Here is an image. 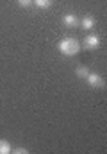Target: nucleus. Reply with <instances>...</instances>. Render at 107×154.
<instances>
[{"instance_id":"7ed1b4c3","label":"nucleus","mask_w":107,"mask_h":154,"mask_svg":"<svg viewBox=\"0 0 107 154\" xmlns=\"http://www.w3.org/2000/svg\"><path fill=\"white\" fill-rule=\"evenodd\" d=\"M98 47H100V38H98L97 34H89V36L84 38V48L95 50V48H98Z\"/></svg>"},{"instance_id":"9d476101","label":"nucleus","mask_w":107,"mask_h":154,"mask_svg":"<svg viewBox=\"0 0 107 154\" xmlns=\"http://www.w3.org/2000/svg\"><path fill=\"white\" fill-rule=\"evenodd\" d=\"M14 152H16V154H27L29 151H27V149H23V147H16V149H14Z\"/></svg>"},{"instance_id":"1a4fd4ad","label":"nucleus","mask_w":107,"mask_h":154,"mask_svg":"<svg viewBox=\"0 0 107 154\" xmlns=\"http://www.w3.org/2000/svg\"><path fill=\"white\" fill-rule=\"evenodd\" d=\"M18 4L22 7H29V5H32V0H18Z\"/></svg>"},{"instance_id":"20e7f679","label":"nucleus","mask_w":107,"mask_h":154,"mask_svg":"<svg viewBox=\"0 0 107 154\" xmlns=\"http://www.w3.org/2000/svg\"><path fill=\"white\" fill-rule=\"evenodd\" d=\"M80 25H82V29L89 31V29L95 27V18H93V16H84V18L80 20Z\"/></svg>"},{"instance_id":"423d86ee","label":"nucleus","mask_w":107,"mask_h":154,"mask_svg":"<svg viewBox=\"0 0 107 154\" xmlns=\"http://www.w3.org/2000/svg\"><path fill=\"white\" fill-rule=\"evenodd\" d=\"M88 74H89V68H88V66H84V65H80V66H77V68H75V75L80 77V79H86Z\"/></svg>"},{"instance_id":"39448f33","label":"nucleus","mask_w":107,"mask_h":154,"mask_svg":"<svg viewBox=\"0 0 107 154\" xmlns=\"http://www.w3.org/2000/svg\"><path fill=\"white\" fill-rule=\"evenodd\" d=\"M63 22H64V25H68V27H75V25L79 23V18H77L75 14H64V16H63Z\"/></svg>"},{"instance_id":"0eeeda50","label":"nucleus","mask_w":107,"mask_h":154,"mask_svg":"<svg viewBox=\"0 0 107 154\" xmlns=\"http://www.w3.org/2000/svg\"><path fill=\"white\" fill-rule=\"evenodd\" d=\"M11 151H13L11 143L7 140H0V154H9Z\"/></svg>"},{"instance_id":"f257e3e1","label":"nucleus","mask_w":107,"mask_h":154,"mask_svg":"<svg viewBox=\"0 0 107 154\" xmlns=\"http://www.w3.org/2000/svg\"><path fill=\"white\" fill-rule=\"evenodd\" d=\"M80 48H82V45L79 43V39L77 38H63L59 43H57V50L63 54V56H75V54H79L80 52Z\"/></svg>"},{"instance_id":"f03ea898","label":"nucleus","mask_w":107,"mask_h":154,"mask_svg":"<svg viewBox=\"0 0 107 154\" xmlns=\"http://www.w3.org/2000/svg\"><path fill=\"white\" fill-rule=\"evenodd\" d=\"M86 81H88V84H89L91 88H106V81H104V77L100 75V74L89 72L88 77H86Z\"/></svg>"},{"instance_id":"6e6552de","label":"nucleus","mask_w":107,"mask_h":154,"mask_svg":"<svg viewBox=\"0 0 107 154\" xmlns=\"http://www.w3.org/2000/svg\"><path fill=\"white\" fill-rule=\"evenodd\" d=\"M32 4L39 9H46V7L52 5V0H32Z\"/></svg>"}]
</instances>
